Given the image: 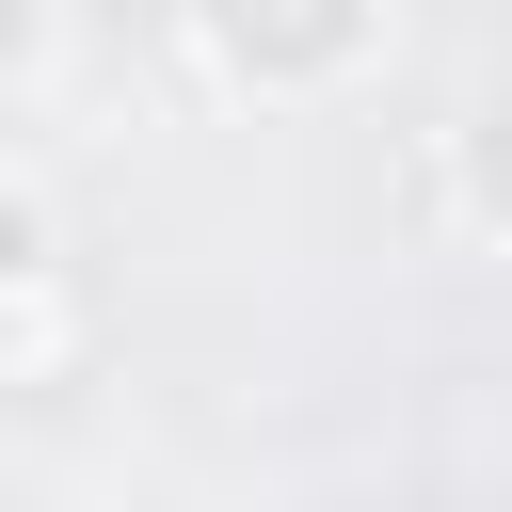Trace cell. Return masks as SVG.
Masks as SVG:
<instances>
[{
	"label": "cell",
	"instance_id": "cell-1",
	"mask_svg": "<svg viewBox=\"0 0 512 512\" xmlns=\"http://www.w3.org/2000/svg\"><path fill=\"white\" fill-rule=\"evenodd\" d=\"M176 48L224 112H336L384 80L400 0H176Z\"/></svg>",
	"mask_w": 512,
	"mask_h": 512
},
{
	"label": "cell",
	"instance_id": "cell-2",
	"mask_svg": "<svg viewBox=\"0 0 512 512\" xmlns=\"http://www.w3.org/2000/svg\"><path fill=\"white\" fill-rule=\"evenodd\" d=\"M80 352H96V304H80V272H32V288H0V384H80Z\"/></svg>",
	"mask_w": 512,
	"mask_h": 512
},
{
	"label": "cell",
	"instance_id": "cell-3",
	"mask_svg": "<svg viewBox=\"0 0 512 512\" xmlns=\"http://www.w3.org/2000/svg\"><path fill=\"white\" fill-rule=\"evenodd\" d=\"M448 208H464V240L512 256V80L464 96V128H448Z\"/></svg>",
	"mask_w": 512,
	"mask_h": 512
},
{
	"label": "cell",
	"instance_id": "cell-4",
	"mask_svg": "<svg viewBox=\"0 0 512 512\" xmlns=\"http://www.w3.org/2000/svg\"><path fill=\"white\" fill-rule=\"evenodd\" d=\"M32 272H64V192L0 144V288H32Z\"/></svg>",
	"mask_w": 512,
	"mask_h": 512
},
{
	"label": "cell",
	"instance_id": "cell-5",
	"mask_svg": "<svg viewBox=\"0 0 512 512\" xmlns=\"http://www.w3.org/2000/svg\"><path fill=\"white\" fill-rule=\"evenodd\" d=\"M64 80V0H0V128Z\"/></svg>",
	"mask_w": 512,
	"mask_h": 512
}]
</instances>
